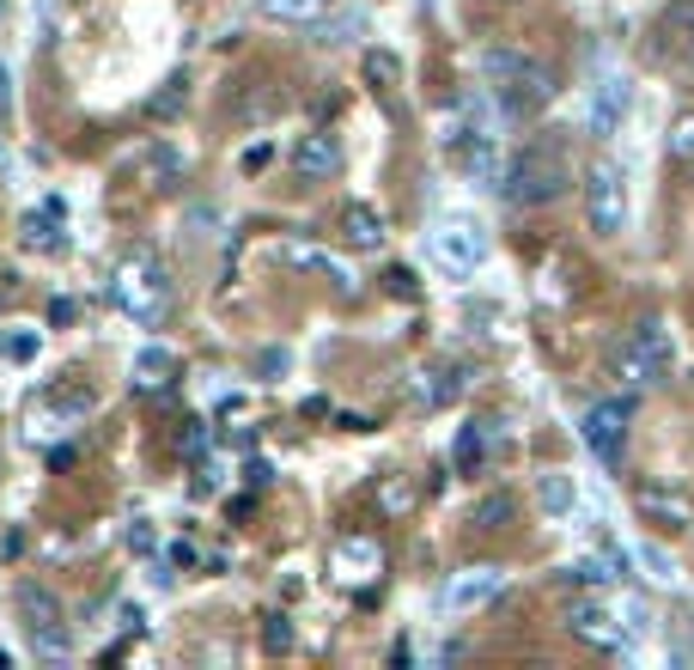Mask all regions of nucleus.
<instances>
[{"label":"nucleus","instance_id":"obj_1","mask_svg":"<svg viewBox=\"0 0 694 670\" xmlns=\"http://www.w3.org/2000/svg\"><path fill=\"white\" fill-rule=\"evenodd\" d=\"M482 80H487V92L499 98V110H506L512 122L555 105V73H548L536 56H524V49H482Z\"/></svg>","mask_w":694,"mask_h":670},{"label":"nucleus","instance_id":"obj_2","mask_svg":"<svg viewBox=\"0 0 694 670\" xmlns=\"http://www.w3.org/2000/svg\"><path fill=\"white\" fill-rule=\"evenodd\" d=\"M567 184H573V171H567V159H561V147L531 140L518 159H506L499 201H506V208H548V201L567 196Z\"/></svg>","mask_w":694,"mask_h":670},{"label":"nucleus","instance_id":"obj_3","mask_svg":"<svg viewBox=\"0 0 694 670\" xmlns=\"http://www.w3.org/2000/svg\"><path fill=\"white\" fill-rule=\"evenodd\" d=\"M110 293H116V305H122V317H135L140 329H152L165 312H171V268H165L152 250H128L122 263H116Z\"/></svg>","mask_w":694,"mask_h":670},{"label":"nucleus","instance_id":"obj_4","mask_svg":"<svg viewBox=\"0 0 694 670\" xmlns=\"http://www.w3.org/2000/svg\"><path fill=\"white\" fill-rule=\"evenodd\" d=\"M671 359H676L671 329H664L658 317H646V324L627 329V342L609 354V372L627 384V391H646V384H664V378H671Z\"/></svg>","mask_w":694,"mask_h":670},{"label":"nucleus","instance_id":"obj_5","mask_svg":"<svg viewBox=\"0 0 694 670\" xmlns=\"http://www.w3.org/2000/svg\"><path fill=\"white\" fill-rule=\"evenodd\" d=\"M585 220L597 238H615V231L627 226V177L615 159H597L585 171Z\"/></svg>","mask_w":694,"mask_h":670},{"label":"nucleus","instance_id":"obj_6","mask_svg":"<svg viewBox=\"0 0 694 670\" xmlns=\"http://www.w3.org/2000/svg\"><path fill=\"white\" fill-rule=\"evenodd\" d=\"M19 615H24V634L37 640L43 659H68L73 652L68 622H61V598L49 585H19Z\"/></svg>","mask_w":694,"mask_h":670},{"label":"nucleus","instance_id":"obj_7","mask_svg":"<svg viewBox=\"0 0 694 670\" xmlns=\"http://www.w3.org/2000/svg\"><path fill=\"white\" fill-rule=\"evenodd\" d=\"M627 421H634V403H627V396L585 408V445H591V457L609 463V470L622 463V451H627Z\"/></svg>","mask_w":694,"mask_h":670},{"label":"nucleus","instance_id":"obj_8","mask_svg":"<svg viewBox=\"0 0 694 670\" xmlns=\"http://www.w3.org/2000/svg\"><path fill=\"white\" fill-rule=\"evenodd\" d=\"M329 566H336L341 585H371V579H384V543L366 531H347L329 549Z\"/></svg>","mask_w":694,"mask_h":670},{"label":"nucleus","instance_id":"obj_9","mask_svg":"<svg viewBox=\"0 0 694 670\" xmlns=\"http://www.w3.org/2000/svg\"><path fill=\"white\" fill-rule=\"evenodd\" d=\"M634 512L646 524H658V531H688L694 524V500L683 494V487H671V482H640L634 487Z\"/></svg>","mask_w":694,"mask_h":670},{"label":"nucleus","instance_id":"obj_10","mask_svg":"<svg viewBox=\"0 0 694 670\" xmlns=\"http://www.w3.org/2000/svg\"><path fill=\"white\" fill-rule=\"evenodd\" d=\"M567 628L585 640V647H603V652H622L627 647V628L615 622V610L603 598H573L567 603Z\"/></svg>","mask_w":694,"mask_h":670},{"label":"nucleus","instance_id":"obj_11","mask_svg":"<svg viewBox=\"0 0 694 670\" xmlns=\"http://www.w3.org/2000/svg\"><path fill=\"white\" fill-rule=\"evenodd\" d=\"M280 263H287V268H311V275H329L341 299H354V293H359L354 268H347L341 256H329L324 244H311V238H287V244H280Z\"/></svg>","mask_w":694,"mask_h":670},{"label":"nucleus","instance_id":"obj_12","mask_svg":"<svg viewBox=\"0 0 694 670\" xmlns=\"http://www.w3.org/2000/svg\"><path fill=\"white\" fill-rule=\"evenodd\" d=\"M499 591H506V573H499V566H463L452 585H445V610L469 615V610H482V603H494Z\"/></svg>","mask_w":694,"mask_h":670},{"label":"nucleus","instance_id":"obj_13","mask_svg":"<svg viewBox=\"0 0 694 670\" xmlns=\"http://www.w3.org/2000/svg\"><path fill=\"white\" fill-rule=\"evenodd\" d=\"M86 408H92V391H56L49 403H37L31 415H24V440H49V433H61L68 421H80Z\"/></svg>","mask_w":694,"mask_h":670},{"label":"nucleus","instance_id":"obj_14","mask_svg":"<svg viewBox=\"0 0 694 670\" xmlns=\"http://www.w3.org/2000/svg\"><path fill=\"white\" fill-rule=\"evenodd\" d=\"M433 256H439L452 275H475L482 256H487V238L475 226H439V231H433Z\"/></svg>","mask_w":694,"mask_h":670},{"label":"nucleus","instance_id":"obj_15","mask_svg":"<svg viewBox=\"0 0 694 670\" xmlns=\"http://www.w3.org/2000/svg\"><path fill=\"white\" fill-rule=\"evenodd\" d=\"M293 171H299L305 184H329V177L341 171V140L329 135V128L305 135V140H299V152H293Z\"/></svg>","mask_w":694,"mask_h":670},{"label":"nucleus","instance_id":"obj_16","mask_svg":"<svg viewBox=\"0 0 694 670\" xmlns=\"http://www.w3.org/2000/svg\"><path fill=\"white\" fill-rule=\"evenodd\" d=\"M622 116H627V80L622 73H603V80L591 86V135L609 140L615 128H622Z\"/></svg>","mask_w":694,"mask_h":670},{"label":"nucleus","instance_id":"obj_17","mask_svg":"<svg viewBox=\"0 0 694 670\" xmlns=\"http://www.w3.org/2000/svg\"><path fill=\"white\" fill-rule=\"evenodd\" d=\"M463 384H469L463 366H420L415 378H408V396H415L420 408H445L452 396H463Z\"/></svg>","mask_w":694,"mask_h":670},{"label":"nucleus","instance_id":"obj_18","mask_svg":"<svg viewBox=\"0 0 694 670\" xmlns=\"http://www.w3.org/2000/svg\"><path fill=\"white\" fill-rule=\"evenodd\" d=\"M463 171H469V184L499 189V177H506V159H499L494 135H469V140H463Z\"/></svg>","mask_w":694,"mask_h":670},{"label":"nucleus","instance_id":"obj_19","mask_svg":"<svg viewBox=\"0 0 694 670\" xmlns=\"http://www.w3.org/2000/svg\"><path fill=\"white\" fill-rule=\"evenodd\" d=\"M341 238L354 244V250H384V238H390V231H384V214L378 208L347 201V208H341Z\"/></svg>","mask_w":694,"mask_h":670},{"label":"nucleus","instance_id":"obj_20","mask_svg":"<svg viewBox=\"0 0 694 670\" xmlns=\"http://www.w3.org/2000/svg\"><path fill=\"white\" fill-rule=\"evenodd\" d=\"M494 433H499V421H469V427L457 433V470L463 475H475V470H487V457H494Z\"/></svg>","mask_w":694,"mask_h":670},{"label":"nucleus","instance_id":"obj_21","mask_svg":"<svg viewBox=\"0 0 694 670\" xmlns=\"http://www.w3.org/2000/svg\"><path fill=\"white\" fill-rule=\"evenodd\" d=\"M171 372H177V359H171V347H140L135 354V391H165L171 384Z\"/></svg>","mask_w":694,"mask_h":670},{"label":"nucleus","instance_id":"obj_22","mask_svg":"<svg viewBox=\"0 0 694 670\" xmlns=\"http://www.w3.org/2000/svg\"><path fill=\"white\" fill-rule=\"evenodd\" d=\"M24 244L31 250H68V238H61V201H49L43 214H24Z\"/></svg>","mask_w":694,"mask_h":670},{"label":"nucleus","instance_id":"obj_23","mask_svg":"<svg viewBox=\"0 0 694 670\" xmlns=\"http://www.w3.org/2000/svg\"><path fill=\"white\" fill-rule=\"evenodd\" d=\"M536 500H543V512H548V519H567V512L578 506V487H573V475L548 470L543 482H536Z\"/></svg>","mask_w":694,"mask_h":670},{"label":"nucleus","instance_id":"obj_24","mask_svg":"<svg viewBox=\"0 0 694 670\" xmlns=\"http://www.w3.org/2000/svg\"><path fill=\"white\" fill-rule=\"evenodd\" d=\"M256 7H262L268 19H280V24H317L336 0H256Z\"/></svg>","mask_w":694,"mask_h":670},{"label":"nucleus","instance_id":"obj_25","mask_svg":"<svg viewBox=\"0 0 694 670\" xmlns=\"http://www.w3.org/2000/svg\"><path fill=\"white\" fill-rule=\"evenodd\" d=\"M184 98H189V80H184V73H171V80L147 98V116H152V122H171V116L184 110Z\"/></svg>","mask_w":694,"mask_h":670},{"label":"nucleus","instance_id":"obj_26","mask_svg":"<svg viewBox=\"0 0 694 670\" xmlns=\"http://www.w3.org/2000/svg\"><path fill=\"white\" fill-rule=\"evenodd\" d=\"M366 80H371V92H396L403 86V61L390 49H366Z\"/></svg>","mask_w":694,"mask_h":670},{"label":"nucleus","instance_id":"obj_27","mask_svg":"<svg viewBox=\"0 0 694 670\" xmlns=\"http://www.w3.org/2000/svg\"><path fill=\"white\" fill-rule=\"evenodd\" d=\"M512 512H518V506H512V494H487V500H475L469 524H475V531H506Z\"/></svg>","mask_w":694,"mask_h":670},{"label":"nucleus","instance_id":"obj_28","mask_svg":"<svg viewBox=\"0 0 694 670\" xmlns=\"http://www.w3.org/2000/svg\"><path fill=\"white\" fill-rule=\"evenodd\" d=\"M664 37H676V43H683V56H688V68H694V0H676V7L664 12Z\"/></svg>","mask_w":694,"mask_h":670},{"label":"nucleus","instance_id":"obj_29","mask_svg":"<svg viewBox=\"0 0 694 670\" xmlns=\"http://www.w3.org/2000/svg\"><path fill=\"white\" fill-rule=\"evenodd\" d=\"M378 506L390 512V519H403L408 506H415V482H403V475H396V482H384V494H378Z\"/></svg>","mask_w":694,"mask_h":670},{"label":"nucleus","instance_id":"obj_30","mask_svg":"<svg viewBox=\"0 0 694 670\" xmlns=\"http://www.w3.org/2000/svg\"><path fill=\"white\" fill-rule=\"evenodd\" d=\"M275 110H280V92H275V86H268V92H250V98L238 105L244 122H262V116H275Z\"/></svg>","mask_w":694,"mask_h":670},{"label":"nucleus","instance_id":"obj_31","mask_svg":"<svg viewBox=\"0 0 694 670\" xmlns=\"http://www.w3.org/2000/svg\"><path fill=\"white\" fill-rule=\"evenodd\" d=\"M671 152L694 165V110H688V116H676V128H671Z\"/></svg>","mask_w":694,"mask_h":670},{"label":"nucleus","instance_id":"obj_32","mask_svg":"<svg viewBox=\"0 0 694 670\" xmlns=\"http://www.w3.org/2000/svg\"><path fill=\"white\" fill-rule=\"evenodd\" d=\"M262 647L268 652H287L293 647V622H287V615H268V622H262Z\"/></svg>","mask_w":694,"mask_h":670},{"label":"nucleus","instance_id":"obj_33","mask_svg":"<svg viewBox=\"0 0 694 670\" xmlns=\"http://www.w3.org/2000/svg\"><path fill=\"white\" fill-rule=\"evenodd\" d=\"M354 31H359V19H354V12H347V19H336V24H324V19H317V43H347Z\"/></svg>","mask_w":694,"mask_h":670},{"label":"nucleus","instance_id":"obj_34","mask_svg":"<svg viewBox=\"0 0 694 670\" xmlns=\"http://www.w3.org/2000/svg\"><path fill=\"white\" fill-rule=\"evenodd\" d=\"M640 561H646V566H652V579H664V585L676 579V561L664 555V549H652V543H646V549H640Z\"/></svg>","mask_w":694,"mask_h":670},{"label":"nucleus","instance_id":"obj_35","mask_svg":"<svg viewBox=\"0 0 694 670\" xmlns=\"http://www.w3.org/2000/svg\"><path fill=\"white\" fill-rule=\"evenodd\" d=\"M184 451H189V457H208V421H189V433H184Z\"/></svg>","mask_w":694,"mask_h":670},{"label":"nucleus","instance_id":"obj_36","mask_svg":"<svg viewBox=\"0 0 694 670\" xmlns=\"http://www.w3.org/2000/svg\"><path fill=\"white\" fill-rule=\"evenodd\" d=\"M384 280H390V293H396V299H415V275H408V268H390Z\"/></svg>","mask_w":694,"mask_h":670},{"label":"nucleus","instance_id":"obj_37","mask_svg":"<svg viewBox=\"0 0 694 670\" xmlns=\"http://www.w3.org/2000/svg\"><path fill=\"white\" fill-rule=\"evenodd\" d=\"M268 159H275V147H250V152H244V171H262Z\"/></svg>","mask_w":694,"mask_h":670},{"label":"nucleus","instance_id":"obj_38","mask_svg":"<svg viewBox=\"0 0 694 670\" xmlns=\"http://www.w3.org/2000/svg\"><path fill=\"white\" fill-rule=\"evenodd\" d=\"M128 549H140V555L152 549V531H147V524H135V531H128Z\"/></svg>","mask_w":694,"mask_h":670},{"label":"nucleus","instance_id":"obj_39","mask_svg":"<svg viewBox=\"0 0 694 670\" xmlns=\"http://www.w3.org/2000/svg\"><path fill=\"white\" fill-rule=\"evenodd\" d=\"M0 171H7V140H0Z\"/></svg>","mask_w":694,"mask_h":670}]
</instances>
